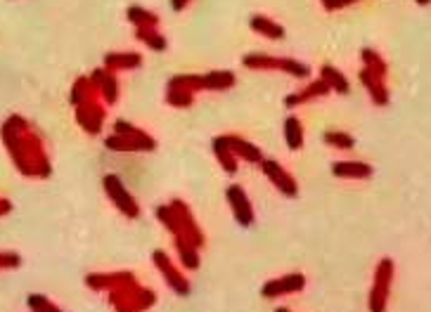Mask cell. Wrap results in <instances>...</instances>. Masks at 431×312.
<instances>
[{
  "label": "cell",
  "mask_w": 431,
  "mask_h": 312,
  "mask_svg": "<svg viewBox=\"0 0 431 312\" xmlns=\"http://www.w3.org/2000/svg\"><path fill=\"white\" fill-rule=\"evenodd\" d=\"M306 279L303 274H287L282 279H275V282H268L263 287V296L265 298H278V296H287V293H296L303 289Z\"/></svg>",
  "instance_id": "cell-6"
},
{
  "label": "cell",
  "mask_w": 431,
  "mask_h": 312,
  "mask_svg": "<svg viewBox=\"0 0 431 312\" xmlns=\"http://www.w3.org/2000/svg\"><path fill=\"white\" fill-rule=\"evenodd\" d=\"M324 142L337 149H353L355 140L351 135H346V133H324Z\"/></svg>",
  "instance_id": "cell-21"
},
{
  "label": "cell",
  "mask_w": 431,
  "mask_h": 312,
  "mask_svg": "<svg viewBox=\"0 0 431 312\" xmlns=\"http://www.w3.org/2000/svg\"><path fill=\"white\" fill-rule=\"evenodd\" d=\"M188 0H173V10H183Z\"/></svg>",
  "instance_id": "cell-25"
},
{
  "label": "cell",
  "mask_w": 431,
  "mask_h": 312,
  "mask_svg": "<svg viewBox=\"0 0 431 312\" xmlns=\"http://www.w3.org/2000/svg\"><path fill=\"white\" fill-rule=\"evenodd\" d=\"M360 80H363V85L367 88V93L372 95V102H375L377 107H384L386 102H388V90H386L384 78L375 76L372 71L363 69V71H360Z\"/></svg>",
  "instance_id": "cell-8"
},
{
  "label": "cell",
  "mask_w": 431,
  "mask_h": 312,
  "mask_svg": "<svg viewBox=\"0 0 431 312\" xmlns=\"http://www.w3.org/2000/svg\"><path fill=\"white\" fill-rule=\"evenodd\" d=\"M232 83H235V76H232L230 71H216V74H206V76H201V88L223 90V88H230Z\"/></svg>",
  "instance_id": "cell-13"
},
{
  "label": "cell",
  "mask_w": 431,
  "mask_h": 312,
  "mask_svg": "<svg viewBox=\"0 0 431 312\" xmlns=\"http://www.w3.org/2000/svg\"><path fill=\"white\" fill-rule=\"evenodd\" d=\"M322 80L329 85V90H334V93H339V95H346L349 93V80H346V76L339 69H334V67H329V64H324L322 67Z\"/></svg>",
  "instance_id": "cell-12"
},
{
  "label": "cell",
  "mask_w": 431,
  "mask_h": 312,
  "mask_svg": "<svg viewBox=\"0 0 431 312\" xmlns=\"http://www.w3.org/2000/svg\"><path fill=\"white\" fill-rule=\"evenodd\" d=\"M104 190H107V194H109L111 201L116 203V208H121V213H126L129 218H135V215H137V203H135V199L129 194V190L121 185L119 177H116V175L104 177Z\"/></svg>",
  "instance_id": "cell-3"
},
{
  "label": "cell",
  "mask_w": 431,
  "mask_h": 312,
  "mask_svg": "<svg viewBox=\"0 0 431 312\" xmlns=\"http://www.w3.org/2000/svg\"><path fill=\"white\" fill-rule=\"evenodd\" d=\"M278 312H289V310H278Z\"/></svg>",
  "instance_id": "cell-27"
},
{
  "label": "cell",
  "mask_w": 431,
  "mask_h": 312,
  "mask_svg": "<svg viewBox=\"0 0 431 312\" xmlns=\"http://www.w3.org/2000/svg\"><path fill=\"white\" fill-rule=\"evenodd\" d=\"M285 135H287V144H289L291 149H301L303 144V131H301V123L299 118H287L285 123Z\"/></svg>",
  "instance_id": "cell-17"
},
{
  "label": "cell",
  "mask_w": 431,
  "mask_h": 312,
  "mask_svg": "<svg viewBox=\"0 0 431 312\" xmlns=\"http://www.w3.org/2000/svg\"><path fill=\"white\" fill-rule=\"evenodd\" d=\"M322 3L327 10H339V8H346V5L355 3V0H322Z\"/></svg>",
  "instance_id": "cell-23"
},
{
  "label": "cell",
  "mask_w": 431,
  "mask_h": 312,
  "mask_svg": "<svg viewBox=\"0 0 431 312\" xmlns=\"http://www.w3.org/2000/svg\"><path fill=\"white\" fill-rule=\"evenodd\" d=\"M129 19L135 21L140 29H154V26H157V17H154L152 12H147V10H142V8H131Z\"/></svg>",
  "instance_id": "cell-19"
},
{
  "label": "cell",
  "mask_w": 431,
  "mask_h": 312,
  "mask_svg": "<svg viewBox=\"0 0 431 312\" xmlns=\"http://www.w3.org/2000/svg\"><path fill=\"white\" fill-rule=\"evenodd\" d=\"M363 62H365L367 71H372L375 76H379V78L386 76V62L377 55L375 50H363Z\"/></svg>",
  "instance_id": "cell-18"
},
{
  "label": "cell",
  "mask_w": 431,
  "mask_h": 312,
  "mask_svg": "<svg viewBox=\"0 0 431 312\" xmlns=\"http://www.w3.org/2000/svg\"><path fill=\"white\" fill-rule=\"evenodd\" d=\"M31 305H34V310H36V312H60V310L52 308V305L47 303V300L38 298V296H34V298H31Z\"/></svg>",
  "instance_id": "cell-22"
},
{
  "label": "cell",
  "mask_w": 431,
  "mask_h": 312,
  "mask_svg": "<svg viewBox=\"0 0 431 312\" xmlns=\"http://www.w3.org/2000/svg\"><path fill=\"white\" fill-rule=\"evenodd\" d=\"M252 29L268 36V38H282V36H285V29H282L280 24H275V21H270L265 17H252Z\"/></svg>",
  "instance_id": "cell-14"
},
{
  "label": "cell",
  "mask_w": 431,
  "mask_h": 312,
  "mask_svg": "<svg viewBox=\"0 0 431 312\" xmlns=\"http://www.w3.org/2000/svg\"><path fill=\"white\" fill-rule=\"evenodd\" d=\"M135 36L140 41H145L147 45L152 47V50H166V38H164V36H159L154 29H137Z\"/></svg>",
  "instance_id": "cell-20"
},
{
  "label": "cell",
  "mask_w": 431,
  "mask_h": 312,
  "mask_svg": "<svg viewBox=\"0 0 431 312\" xmlns=\"http://www.w3.org/2000/svg\"><path fill=\"white\" fill-rule=\"evenodd\" d=\"M214 149H216V156L218 161L223 164V168L228 170V173H235L237 170V161H235V154L228 149V144L223 142V137H216L214 140Z\"/></svg>",
  "instance_id": "cell-16"
},
{
  "label": "cell",
  "mask_w": 431,
  "mask_h": 312,
  "mask_svg": "<svg viewBox=\"0 0 431 312\" xmlns=\"http://www.w3.org/2000/svg\"><path fill=\"white\" fill-rule=\"evenodd\" d=\"M244 67L249 69H280V71L294 74V76H308V69L294 59H278V57H265V55H247L244 57Z\"/></svg>",
  "instance_id": "cell-2"
},
{
  "label": "cell",
  "mask_w": 431,
  "mask_h": 312,
  "mask_svg": "<svg viewBox=\"0 0 431 312\" xmlns=\"http://www.w3.org/2000/svg\"><path fill=\"white\" fill-rule=\"evenodd\" d=\"M334 175L344 177V180H365L372 175V166L360 164V161H339L334 164Z\"/></svg>",
  "instance_id": "cell-9"
},
{
  "label": "cell",
  "mask_w": 431,
  "mask_h": 312,
  "mask_svg": "<svg viewBox=\"0 0 431 312\" xmlns=\"http://www.w3.org/2000/svg\"><path fill=\"white\" fill-rule=\"evenodd\" d=\"M263 170H265V175H268V180L275 182V185H278L287 197H296V194H299L296 180L289 173H287L285 168H282L278 161H263Z\"/></svg>",
  "instance_id": "cell-4"
},
{
  "label": "cell",
  "mask_w": 431,
  "mask_h": 312,
  "mask_svg": "<svg viewBox=\"0 0 431 312\" xmlns=\"http://www.w3.org/2000/svg\"><path fill=\"white\" fill-rule=\"evenodd\" d=\"M329 93V85L324 83V80H316V83H311L306 90H301L299 95H289V98L285 100L287 107H294V104H301V102L306 100H313V98H320V95H327Z\"/></svg>",
  "instance_id": "cell-11"
},
{
  "label": "cell",
  "mask_w": 431,
  "mask_h": 312,
  "mask_svg": "<svg viewBox=\"0 0 431 312\" xmlns=\"http://www.w3.org/2000/svg\"><path fill=\"white\" fill-rule=\"evenodd\" d=\"M154 263H157V265H159V270H162V274L168 279V284H171V287L175 289V291H178V293H183V296L190 291L188 279H185L183 274H180L178 270H175V267H173V263L168 260V258L164 256L162 251H157V254H154Z\"/></svg>",
  "instance_id": "cell-7"
},
{
  "label": "cell",
  "mask_w": 431,
  "mask_h": 312,
  "mask_svg": "<svg viewBox=\"0 0 431 312\" xmlns=\"http://www.w3.org/2000/svg\"><path fill=\"white\" fill-rule=\"evenodd\" d=\"M142 62L140 55H135V52H124V55H119V52H109L107 55V67L111 69H133L137 67V64Z\"/></svg>",
  "instance_id": "cell-15"
},
{
  "label": "cell",
  "mask_w": 431,
  "mask_h": 312,
  "mask_svg": "<svg viewBox=\"0 0 431 312\" xmlns=\"http://www.w3.org/2000/svg\"><path fill=\"white\" fill-rule=\"evenodd\" d=\"M391 282H393V260L391 258H384V260H379L377 272H375V284H372V291H370V312L386 310Z\"/></svg>",
  "instance_id": "cell-1"
},
{
  "label": "cell",
  "mask_w": 431,
  "mask_h": 312,
  "mask_svg": "<svg viewBox=\"0 0 431 312\" xmlns=\"http://www.w3.org/2000/svg\"><path fill=\"white\" fill-rule=\"evenodd\" d=\"M223 142L228 144V149H230V152L235 154V156H242V159L254 161V164L263 161V159H261V149L254 147V144H249V142H244V140L232 137V135H225V137H223Z\"/></svg>",
  "instance_id": "cell-10"
},
{
  "label": "cell",
  "mask_w": 431,
  "mask_h": 312,
  "mask_svg": "<svg viewBox=\"0 0 431 312\" xmlns=\"http://www.w3.org/2000/svg\"><path fill=\"white\" fill-rule=\"evenodd\" d=\"M0 265H19V258L17 256H0Z\"/></svg>",
  "instance_id": "cell-24"
},
{
  "label": "cell",
  "mask_w": 431,
  "mask_h": 312,
  "mask_svg": "<svg viewBox=\"0 0 431 312\" xmlns=\"http://www.w3.org/2000/svg\"><path fill=\"white\" fill-rule=\"evenodd\" d=\"M417 3H419V5H429L431 0H417Z\"/></svg>",
  "instance_id": "cell-26"
},
{
  "label": "cell",
  "mask_w": 431,
  "mask_h": 312,
  "mask_svg": "<svg viewBox=\"0 0 431 312\" xmlns=\"http://www.w3.org/2000/svg\"><path fill=\"white\" fill-rule=\"evenodd\" d=\"M228 201H230L232 211H235V218L239 225H252L254 220V213H252V203H249L247 194H244V190L239 185H230L228 187Z\"/></svg>",
  "instance_id": "cell-5"
}]
</instances>
